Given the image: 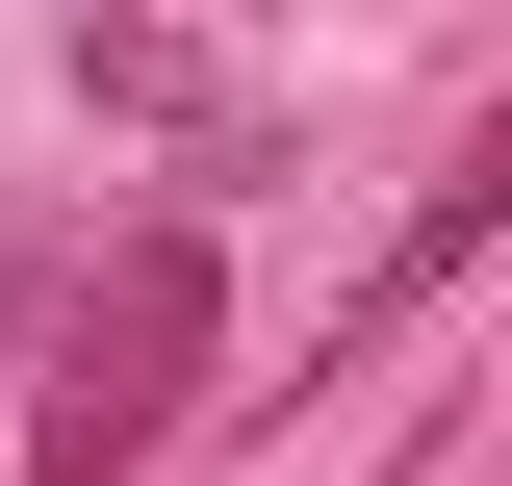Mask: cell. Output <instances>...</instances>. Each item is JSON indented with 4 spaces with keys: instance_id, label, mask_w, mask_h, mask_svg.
<instances>
[{
    "instance_id": "1",
    "label": "cell",
    "mask_w": 512,
    "mask_h": 486,
    "mask_svg": "<svg viewBox=\"0 0 512 486\" xmlns=\"http://www.w3.org/2000/svg\"><path fill=\"white\" fill-rule=\"evenodd\" d=\"M205 359H231V256L154 205V231H103L52 282V333H26V486H154L205 410Z\"/></svg>"
},
{
    "instance_id": "2",
    "label": "cell",
    "mask_w": 512,
    "mask_h": 486,
    "mask_svg": "<svg viewBox=\"0 0 512 486\" xmlns=\"http://www.w3.org/2000/svg\"><path fill=\"white\" fill-rule=\"evenodd\" d=\"M77 103H128V128H205V52H180V26H77Z\"/></svg>"
},
{
    "instance_id": "3",
    "label": "cell",
    "mask_w": 512,
    "mask_h": 486,
    "mask_svg": "<svg viewBox=\"0 0 512 486\" xmlns=\"http://www.w3.org/2000/svg\"><path fill=\"white\" fill-rule=\"evenodd\" d=\"M0 307H26V231H0Z\"/></svg>"
}]
</instances>
